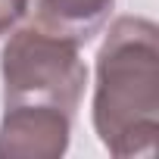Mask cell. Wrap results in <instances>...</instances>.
<instances>
[{
    "label": "cell",
    "mask_w": 159,
    "mask_h": 159,
    "mask_svg": "<svg viewBox=\"0 0 159 159\" xmlns=\"http://www.w3.org/2000/svg\"><path fill=\"white\" fill-rule=\"evenodd\" d=\"M72 116L56 106L13 103L0 119V159H59L69 150Z\"/></svg>",
    "instance_id": "3"
},
{
    "label": "cell",
    "mask_w": 159,
    "mask_h": 159,
    "mask_svg": "<svg viewBox=\"0 0 159 159\" xmlns=\"http://www.w3.org/2000/svg\"><path fill=\"white\" fill-rule=\"evenodd\" d=\"M112 3L116 0H34V25L81 47L106 25Z\"/></svg>",
    "instance_id": "4"
},
{
    "label": "cell",
    "mask_w": 159,
    "mask_h": 159,
    "mask_svg": "<svg viewBox=\"0 0 159 159\" xmlns=\"http://www.w3.org/2000/svg\"><path fill=\"white\" fill-rule=\"evenodd\" d=\"M3 106L41 103L75 116L81 103L88 69L78 56V44L41 25H25L10 34L0 53Z\"/></svg>",
    "instance_id": "2"
},
{
    "label": "cell",
    "mask_w": 159,
    "mask_h": 159,
    "mask_svg": "<svg viewBox=\"0 0 159 159\" xmlns=\"http://www.w3.org/2000/svg\"><path fill=\"white\" fill-rule=\"evenodd\" d=\"M28 10V0H0V34H7Z\"/></svg>",
    "instance_id": "5"
},
{
    "label": "cell",
    "mask_w": 159,
    "mask_h": 159,
    "mask_svg": "<svg viewBox=\"0 0 159 159\" xmlns=\"http://www.w3.org/2000/svg\"><path fill=\"white\" fill-rule=\"evenodd\" d=\"M94 131L119 156H150L159 134V28L143 16L109 25L97 53Z\"/></svg>",
    "instance_id": "1"
}]
</instances>
